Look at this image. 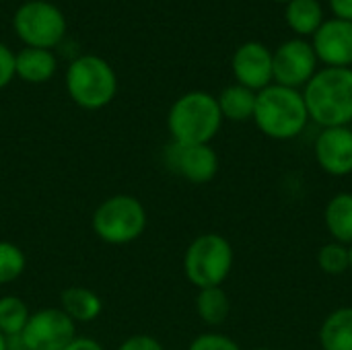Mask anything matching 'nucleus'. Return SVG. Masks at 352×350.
<instances>
[{"label":"nucleus","mask_w":352,"mask_h":350,"mask_svg":"<svg viewBox=\"0 0 352 350\" xmlns=\"http://www.w3.org/2000/svg\"><path fill=\"white\" fill-rule=\"evenodd\" d=\"M74 336L76 324L60 307H47L31 314L19 340L25 350H64Z\"/></svg>","instance_id":"8"},{"label":"nucleus","mask_w":352,"mask_h":350,"mask_svg":"<svg viewBox=\"0 0 352 350\" xmlns=\"http://www.w3.org/2000/svg\"><path fill=\"white\" fill-rule=\"evenodd\" d=\"M223 126V113L214 95L190 91L173 101L167 113V128L173 142L210 144Z\"/></svg>","instance_id":"3"},{"label":"nucleus","mask_w":352,"mask_h":350,"mask_svg":"<svg viewBox=\"0 0 352 350\" xmlns=\"http://www.w3.org/2000/svg\"><path fill=\"white\" fill-rule=\"evenodd\" d=\"M318 62L328 68H352V23L342 19L324 21L314 33Z\"/></svg>","instance_id":"13"},{"label":"nucleus","mask_w":352,"mask_h":350,"mask_svg":"<svg viewBox=\"0 0 352 350\" xmlns=\"http://www.w3.org/2000/svg\"><path fill=\"white\" fill-rule=\"evenodd\" d=\"M324 223L332 241L352 245V192H340L328 200Z\"/></svg>","instance_id":"16"},{"label":"nucleus","mask_w":352,"mask_h":350,"mask_svg":"<svg viewBox=\"0 0 352 350\" xmlns=\"http://www.w3.org/2000/svg\"><path fill=\"white\" fill-rule=\"evenodd\" d=\"M118 350H165V349H163V344H161L157 338H153V336H148V334H136V336H130L128 340H124Z\"/></svg>","instance_id":"26"},{"label":"nucleus","mask_w":352,"mask_h":350,"mask_svg":"<svg viewBox=\"0 0 352 350\" xmlns=\"http://www.w3.org/2000/svg\"><path fill=\"white\" fill-rule=\"evenodd\" d=\"M165 165L190 184H208L219 173V155L210 144L173 142L165 149Z\"/></svg>","instance_id":"10"},{"label":"nucleus","mask_w":352,"mask_h":350,"mask_svg":"<svg viewBox=\"0 0 352 350\" xmlns=\"http://www.w3.org/2000/svg\"><path fill=\"white\" fill-rule=\"evenodd\" d=\"M318 266L330 276H340L351 270V250L344 243L330 241L318 250Z\"/></svg>","instance_id":"22"},{"label":"nucleus","mask_w":352,"mask_h":350,"mask_svg":"<svg viewBox=\"0 0 352 350\" xmlns=\"http://www.w3.org/2000/svg\"><path fill=\"white\" fill-rule=\"evenodd\" d=\"M233 262L235 254L229 239L219 233H202L186 250L184 272L198 291L223 287L233 270Z\"/></svg>","instance_id":"5"},{"label":"nucleus","mask_w":352,"mask_h":350,"mask_svg":"<svg viewBox=\"0 0 352 350\" xmlns=\"http://www.w3.org/2000/svg\"><path fill=\"white\" fill-rule=\"evenodd\" d=\"M148 217L142 202L130 194H116L103 200L93 212L91 225L99 239L111 245L136 241L146 229Z\"/></svg>","instance_id":"6"},{"label":"nucleus","mask_w":352,"mask_h":350,"mask_svg":"<svg viewBox=\"0 0 352 350\" xmlns=\"http://www.w3.org/2000/svg\"><path fill=\"white\" fill-rule=\"evenodd\" d=\"M188 350H241V347L225 334L208 332V334L196 336Z\"/></svg>","instance_id":"24"},{"label":"nucleus","mask_w":352,"mask_h":350,"mask_svg":"<svg viewBox=\"0 0 352 350\" xmlns=\"http://www.w3.org/2000/svg\"><path fill=\"white\" fill-rule=\"evenodd\" d=\"M274 2H283V4H287V2H291V0H274Z\"/></svg>","instance_id":"31"},{"label":"nucleus","mask_w":352,"mask_h":350,"mask_svg":"<svg viewBox=\"0 0 352 350\" xmlns=\"http://www.w3.org/2000/svg\"><path fill=\"white\" fill-rule=\"evenodd\" d=\"M27 266L23 250L10 241H0V285L14 283Z\"/></svg>","instance_id":"23"},{"label":"nucleus","mask_w":352,"mask_h":350,"mask_svg":"<svg viewBox=\"0 0 352 350\" xmlns=\"http://www.w3.org/2000/svg\"><path fill=\"white\" fill-rule=\"evenodd\" d=\"M14 78V54L0 41V89Z\"/></svg>","instance_id":"25"},{"label":"nucleus","mask_w":352,"mask_h":350,"mask_svg":"<svg viewBox=\"0 0 352 350\" xmlns=\"http://www.w3.org/2000/svg\"><path fill=\"white\" fill-rule=\"evenodd\" d=\"M196 311L198 318L208 324V326H221L227 322L229 311H231V301L229 295L225 293L223 287H210V289H200L196 297Z\"/></svg>","instance_id":"20"},{"label":"nucleus","mask_w":352,"mask_h":350,"mask_svg":"<svg viewBox=\"0 0 352 350\" xmlns=\"http://www.w3.org/2000/svg\"><path fill=\"white\" fill-rule=\"evenodd\" d=\"M231 70L237 85L260 93L274 83L272 52L262 41H245L235 50L231 58Z\"/></svg>","instance_id":"11"},{"label":"nucleus","mask_w":352,"mask_h":350,"mask_svg":"<svg viewBox=\"0 0 352 350\" xmlns=\"http://www.w3.org/2000/svg\"><path fill=\"white\" fill-rule=\"evenodd\" d=\"M12 29L25 47L52 50L66 35V17L47 0H27L14 12Z\"/></svg>","instance_id":"7"},{"label":"nucleus","mask_w":352,"mask_h":350,"mask_svg":"<svg viewBox=\"0 0 352 350\" xmlns=\"http://www.w3.org/2000/svg\"><path fill=\"white\" fill-rule=\"evenodd\" d=\"M0 350H8V338L4 334H0Z\"/></svg>","instance_id":"29"},{"label":"nucleus","mask_w":352,"mask_h":350,"mask_svg":"<svg viewBox=\"0 0 352 350\" xmlns=\"http://www.w3.org/2000/svg\"><path fill=\"white\" fill-rule=\"evenodd\" d=\"M314 157L320 169L332 177L352 173V128H322L314 142Z\"/></svg>","instance_id":"12"},{"label":"nucleus","mask_w":352,"mask_h":350,"mask_svg":"<svg viewBox=\"0 0 352 350\" xmlns=\"http://www.w3.org/2000/svg\"><path fill=\"white\" fill-rule=\"evenodd\" d=\"M258 130L272 140H293L309 124L303 93L283 85H268L256 95V109L252 118Z\"/></svg>","instance_id":"2"},{"label":"nucleus","mask_w":352,"mask_h":350,"mask_svg":"<svg viewBox=\"0 0 352 350\" xmlns=\"http://www.w3.org/2000/svg\"><path fill=\"white\" fill-rule=\"evenodd\" d=\"M66 91L82 109H101L118 93V76L107 60L95 54L78 56L66 70Z\"/></svg>","instance_id":"4"},{"label":"nucleus","mask_w":352,"mask_h":350,"mask_svg":"<svg viewBox=\"0 0 352 350\" xmlns=\"http://www.w3.org/2000/svg\"><path fill=\"white\" fill-rule=\"evenodd\" d=\"M62 311L74 322V324H89L95 322L101 311H103V303L101 297L97 293H93L91 289L85 287H68L62 297Z\"/></svg>","instance_id":"15"},{"label":"nucleus","mask_w":352,"mask_h":350,"mask_svg":"<svg viewBox=\"0 0 352 350\" xmlns=\"http://www.w3.org/2000/svg\"><path fill=\"white\" fill-rule=\"evenodd\" d=\"M254 350H272V349H266V347H260V349H254Z\"/></svg>","instance_id":"32"},{"label":"nucleus","mask_w":352,"mask_h":350,"mask_svg":"<svg viewBox=\"0 0 352 350\" xmlns=\"http://www.w3.org/2000/svg\"><path fill=\"white\" fill-rule=\"evenodd\" d=\"M322 350H352V307H338L320 326Z\"/></svg>","instance_id":"17"},{"label":"nucleus","mask_w":352,"mask_h":350,"mask_svg":"<svg viewBox=\"0 0 352 350\" xmlns=\"http://www.w3.org/2000/svg\"><path fill=\"white\" fill-rule=\"evenodd\" d=\"M349 250H351V270L349 272H352V245H349Z\"/></svg>","instance_id":"30"},{"label":"nucleus","mask_w":352,"mask_h":350,"mask_svg":"<svg viewBox=\"0 0 352 350\" xmlns=\"http://www.w3.org/2000/svg\"><path fill=\"white\" fill-rule=\"evenodd\" d=\"M64 350H103V347L89 336H74V340L66 347Z\"/></svg>","instance_id":"28"},{"label":"nucleus","mask_w":352,"mask_h":350,"mask_svg":"<svg viewBox=\"0 0 352 350\" xmlns=\"http://www.w3.org/2000/svg\"><path fill=\"white\" fill-rule=\"evenodd\" d=\"M330 10L334 12V19L352 23V0H330Z\"/></svg>","instance_id":"27"},{"label":"nucleus","mask_w":352,"mask_h":350,"mask_svg":"<svg viewBox=\"0 0 352 350\" xmlns=\"http://www.w3.org/2000/svg\"><path fill=\"white\" fill-rule=\"evenodd\" d=\"M256 91L241 87V85H229L227 89H223V93L217 97L219 101V109L223 113V120H231V122H248L254 118V109H256Z\"/></svg>","instance_id":"19"},{"label":"nucleus","mask_w":352,"mask_h":350,"mask_svg":"<svg viewBox=\"0 0 352 350\" xmlns=\"http://www.w3.org/2000/svg\"><path fill=\"white\" fill-rule=\"evenodd\" d=\"M285 19L289 23V27L299 35V37H307L322 27L324 19V6L320 0H291L287 2L285 8Z\"/></svg>","instance_id":"18"},{"label":"nucleus","mask_w":352,"mask_h":350,"mask_svg":"<svg viewBox=\"0 0 352 350\" xmlns=\"http://www.w3.org/2000/svg\"><path fill=\"white\" fill-rule=\"evenodd\" d=\"M58 68V60L52 54V50L41 47H23L19 54H14V76H19L25 83L41 85L47 83Z\"/></svg>","instance_id":"14"},{"label":"nucleus","mask_w":352,"mask_h":350,"mask_svg":"<svg viewBox=\"0 0 352 350\" xmlns=\"http://www.w3.org/2000/svg\"><path fill=\"white\" fill-rule=\"evenodd\" d=\"M301 93L309 122H316L320 128L352 124V68L324 66L311 76Z\"/></svg>","instance_id":"1"},{"label":"nucleus","mask_w":352,"mask_h":350,"mask_svg":"<svg viewBox=\"0 0 352 350\" xmlns=\"http://www.w3.org/2000/svg\"><path fill=\"white\" fill-rule=\"evenodd\" d=\"M31 318L27 303L16 295L0 297V334L6 338H19Z\"/></svg>","instance_id":"21"},{"label":"nucleus","mask_w":352,"mask_h":350,"mask_svg":"<svg viewBox=\"0 0 352 350\" xmlns=\"http://www.w3.org/2000/svg\"><path fill=\"white\" fill-rule=\"evenodd\" d=\"M318 72V56L314 45L303 37L289 39L272 52V76L276 85L303 89Z\"/></svg>","instance_id":"9"}]
</instances>
